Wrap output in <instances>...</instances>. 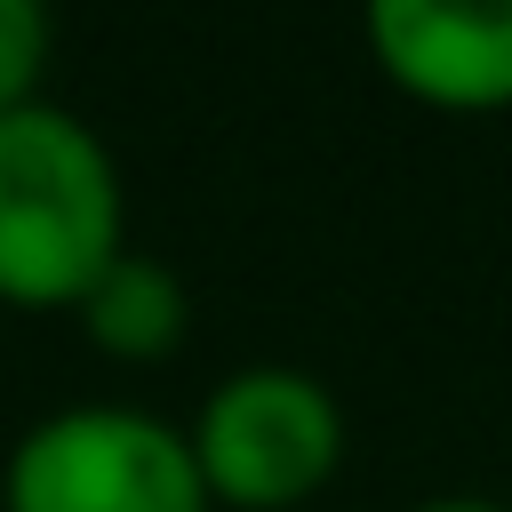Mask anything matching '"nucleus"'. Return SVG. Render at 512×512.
Listing matches in <instances>:
<instances>
[{
	"instance_id": "1",
	"label": "nucleus",
	"mask_w": 512,
	"mask_h": 512,
	"mask_svg": "<svg viewBox=\"0 0 512 512\" xmlns=\"http://www.w3.org/2000/svg\"><path fill=\"white\" fill-rule=\"evenodd\" d=\"M128 256V192L104 136L64 104H16L0 120V304H80Z\"/></svg>"
},
{
	"instance_id": "2",
	"label": "nucleus",
	"mask_w": 512,
	"mask_h": 512,
	"mask_svg": "<svg viewBox=\"0 0 512 512\" xmlns=\"http://www.w3.org/2000/svg\"><path fill=\"white\" fill-rule=\"evenodd\" d=\"M192 464L224 512H288L344 464V408L312 368H232L192 416Z\"/></svg>"
},
{
	"instance_id": "3",
	"label": "nucleus",
	"mask_w": 512,
	"mask_h": 512,
	"mask_svg": "<svg viewBox=\"0 0 512 512\" xmlns=\"http://www.w3.org/2000/svg\"><path fill=\"white\" fill-rule=\"evenodd\" d=\"M0 512H216L192 440L144 408H56L0 464Z\"/></svg>"
},
{
	"instance_id": "4",
	"label": "nucleus",
	"mask_w": 512,
	"mask_h": 512,
	"mask_svg": "<svg viewBox=\"0 0 512 512\" xmlns=\"http://www.w3.org/2000/svg\"><path fill=\"white\" fill-rule=\"evenodd\" d=\"M368 56L392 88L432 112H504L512 104V0L448 8V0H376L360 16Z\"/></svg>"
},
{
	"instance_id": "5",
	"label": "nucleus",
	"mask_w": 512,
	"mask_h": 512,
	"mask_svg": "<svg viewBox=\"0 0 512 512\" xmlns=\"http://www.w3.org/2000/svg\"><path fill=\"white\" fill-rule=\"evenodd\" d=\"M80 320L96 336V352L112 360H168L184 344V320H192V296L184 280L160 264V256H120L88 296H80Z\"/></svg>"
},
{
	"instance_id": "6",
	"label": "nucleus",
	"mask_w": 512,
	"mask_h": 512,
	"mask_svg": "<svg viewBox=\"0 0 512 512\" xmlns=\"http://www.w3.org/2000/svg\"><path fill=\"white\" fill-rule=\"evenodd\" d=\"M48 64V16L32 0H0V120L32 104V80Z\"/></svg>"
},
{
	"instance_id": "7",
	"label": "nucleus",
	"mask_w": 512,
	"mask_h": 512,
	"mask_svg": "<svg viewBox=\"0 0 512 512\" xmlns=\"http://www.w3.org/2000/svg\"><path fill=\"white\" fill-rule=\"evenodd\" d=\"M408 512H512L504 496H424V504H408Z\"/></svg>"
}]
</instances>
